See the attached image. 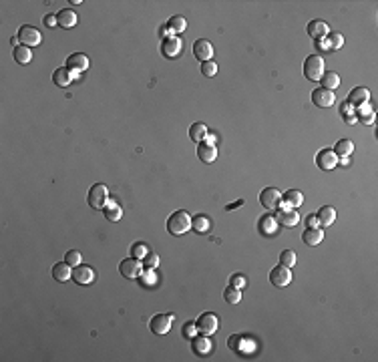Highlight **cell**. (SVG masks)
I'll return each mask as SVG.
<instances>
[{
  "mask_svg": "<svg viewBox=\"0 0 378 362\" xmlns=\"http://www.w3.org/2000/svg\"><path fill=\"white\" fill-rule=\"evenodd\" d=\"M276 228H278V220L272 218V215H264L259 220V231L264 235H270V233H276Z\"/></svg>",
  "mask_w": 378,
  "mask_h": 362,
  "instance_id": "obj_34",
  "label": "cell"
},
{
  "mask_svg": "<svg viewBox=\"0 0 378 362\" xmlns=\"http://www.w3.org/2000/svg\"><path fill=\"white\" fill-rule=\"evenodd\" d=\"M191 228L197 233H207L209 228H211V222L205 215H195V218H191Z\"/></svg>",
  "mask_w": 378,
  "mask_h": 362,
  "instance_id": "obj_33",
  "label": "cell"
},
{
  "mask_svg": "<svg viewBox=\"0 0 378 362\" xmlns=\"http://www.w3.org/2000/svg\"><path fill=\"white\" fill-rule=\"evenodd\" d=\"M223 298H225V302H227V304H238V302L242 300V290L227 286V288H225V292H223Z\"/></svg>",
  "mask_w": 378,
  "mask_h": 362,
  "instance_id": "obj_37",
  "label": "cell"
},
{
  "mask_svg": "<svg viewBox=\"0 0 378 362\" xmlns=\"http://www.w3.org/2000/svg\"><path fill=\"white\" fill-rule=\"evenodd\" d=\"M153 282H155V276L149 272V274H147V284H153Z\"/></svg>",
  "mask_w": 378,
  "mask_h": 362,
  "instance_id": "obj_49",
  "label": "cell"
},
{
  "mask_svg": "<svg viewBox=\"0 0 378 362\" xmlns=\"http://www.w3.org/2000/svg\"><path fill=\"white\" fill-rule=\"evenodd\" d=\"M161 53H163V57H167V59H175V57L181 53V38H179V36H173V34L165 36V38L161 40Z\"/></svg>",
  "mask_w": 378,
  "mask_h": 362,
  "instance_id": "obj_11",
  "label": "cell"
},
{
  "mask_svg": "<svg viewBox=\"0 0 378 362\" xmlns=\"http://www.w3.org/2000/svg\"><path fill=\"white\" fill-rule=\"evenodd\" d=\"M207 135H209V129L205 127V123H193L189 127V139L195 143H203Z\"/></svg>",
  "mask_w": 378,
  "mask_h": 362,
  "instance_id": "obj_28",
  "label": "cell"
},
{
  "mask_svg": "<svg viewBox=\"0 0 378 362\" xmlns=\"http://www.w3.org/2000/svg\"><path fill=\"white\" fill-rule=\"evenodd\" d=\"M298 222H300V213H296L294 209H280L278 224H282L286 228H294V226H298Z\"/></svg>",
  "mask_w": 378,
  "mask_h": 362,
  "instance_id": "obj_24",
  "label": "cell"
},
{
  "mask_svg": "<svg viewBox=\"0 0 378 362\" xmlns=\"http://www.w3.org/2000/svg\"><path fill=\"white\" fill-rule=\"evenodd\" d=\"M259 203H262L268 211L278 209V207L282 205V194H280V189H276V187H266V189L259 194Z\"/></svg>",
  "mask_w": 378,
  "mask_h": 362,
  "instance_id": "obj_5",
  "label": "cell"
},
{
  "mask_svg": "<svg viewBox=\"0 0 378 362\" xmlns=\"http://www.w3.org/2000/svg\"><path fill=\"white\" fill-rule=\"evenodd\" d=\"M316 218H318V224L322 228H328V226H332L336 222V209L330 207V205H324V207H320L316 211Z\"/></svg>",
  "mask_w": 378,
  "mask_h": 362,
  "instance_id": "obj_19",
  "label": "cell"
},
{
  "mask_svg": "<svg viewBox=\"0 0 378 362\" xmlns=\"http://www.w3.org/2000/svg\"><path fill=\"white\" fill-rule=\"evenodd\" d=\"M119 272H121V276H125L129 280H137L143 272V262L137 258H125L119 263Z\"/></svg>",
  "mask_w": 378,
  "mask_h": 362,
  "instance_id": "obj_6",
  "label": "cell"
},
{
  "mask_svg": "<svg viewBox=\"0 0 378 362\" xmlns=\"http://www.w3.org/2000/svg\"><path fill=\"white\" fill-rule=\"evenodd\" d=\"M304 75L308 81H314L318 83L324 75V59L320 55H310L306 61H304Z\"/></svg>",
  "mask_w": 378,
  "mask_h": 362,
  "instance_id": "obj_2",
  "label": "cell"
},
{
  "mask_svg": "<svg viewBox=\"0 0 378 362\" xmlns=\"http://www.w3.org/2000/svg\"><path fill=\"white\" fill-rule=\"evenodd\" d=\"M316 165H318L320 169H324V171H330V169H334V167L338 165V155L334 153L332 147H324V149H320L318 155H316Z\"/></svg>",
  "mask_w": 378,
  "mask_h": 362,
  "instance_id": "obj_7",
  "label": "cell"
},
{
  "mask_svg": "<svg viewBox=\"0 0 378 362\" xmlns=\"http://www.w3.org/2000/svg\"><path fill=\"white\" fill-rule=\"evenodd\" d=\"M324 46L326 51H338L344 46V36L340 33H328V36L324 38Z\"/></svg>",
  "mask_w": 378,
  "mask_h": 362,
  "instance_id": "obj_30",
  "label": "cell"
},
{
  "mask_svg": "<svg viewBox=\"0 0 378 362\" xmlns=\"http://www.w3.org/2000/svg\"><path fill=\"white\" fill-rule=\"evenodd\" d=\"M141 262H143V266H145V268L153 270V268H157V266H159V256H157V254H153V252H147V256H145Z\"/></svg>",
  "mask_w": 378,
  "mask_h": 362,
  "instance_id": "obj_42",
  "label": "cell"
},
{
  "mask_svg": "<svg viewBox=\"0 0 378 362\" xmlns=\"http://www.w3.org/2000/svg\"><path fill=\"white\" fill-rule=\"evenodd\" d=\"M360 121H362V123H368V125H372V123H374V113H370V115H368V117H366V115H364V117H362V119H360Z\"/></svg>",
  "mask_w": 378,
  "mask_h": 362,
  "instance_id": "obj_46",
  "label": "cell"
},
{
  "mask_svg": "<svg viewBox=\"0 0 378 362\" xmlns=\"http://www.w3.org/2000/svg\"><path fill=\"white\" fill-rule=\"evenodd\" d=\"M240 205H244V199H240V201H235V203L227 205V209H233V207H240Z\"/></svg>",
  "mask_w": 378,
  "mask_h": 362,
  "instance_id": "obj_48",
  "label": "cell"
},
{
  "mask_svg": "<svg viewBox=\"0 0 378 362\" xmlns=\"http://www.w3.org/2000/svg\"><path fill=\"white\" fill-rule=\"evenodd\" d=\"M370 101V91L366 87H354L348 93V105L350 107H364Z\"/></svg>",
  "mask_w": 378,
  "mask_h": 362,
  "instance_id": "obj_15",
  "label": "cell"
},
{
  "mask_svg": "<svg viewBox=\"0 0 378 362\" xmlns=\"http://www.w3.org/2000/svg\"><path fill=\"white\" fill-rule=\"evenodd\" d=\"M189 228H191V215L183 209L173 211L167 220V231L171 235H183L189 231Z\"/></svg>",
  "mask_w": 378,
  "mask_h": 362,
  "instance_id": "obj_1",
  "label": "cell"
},
{
  "mask_svg": "<svg viewBox=\"0 0 378 362\" xmlns=\"http://www.w3.org/2000/svg\"><path fill=\"white\" fill-rule=\"evenodd\" d=\"M352 151H354V143H352L350 139H340V141L334 145V153H336L338 157H348Z\"/></svg>",
  "mask_w": 378,
  "mask_h": 362,
  "instance_id": "obj_35",
  "label": "cell"
},
{
  "mask_svg": "<svg viewBox=\"0 0 378 362\" xmlns=\"http://www.w3.org/2000/svg\"><path fill=\"white\" fill-rule=\"evenodd\" d=\"M66 68L70 70V73H85L87 68H89V59H87V55H83V53H73V55H68V59H66Z\"/></svg>",
  "mask_w": 378,
  "mask_h": 362,
  "instance_id": "obj_14",
  "label": "cell"
},
{
  "mask_svg": "<svg viewBox=\"0 0 378 362\" xmlns=\"http://www.w3.org/2000/svg\"><path fill=\"white\" fill-rule=\"evenodd\" d=\"M205 143H209V145H214V143H216V135H211V133H209V135L205 137Z\"/></svg>",
  "mask_w": 378,
  "mask_h": 362,
  "instance_id": "obj_47",
  "label": "cell"
},
{
  "mask_svg": "<svg viewBox=\"0 0 378 362\" xmlns=\"http://www.w3.org/2000/svg\"><path fill=\"white\" fill-rule=\"evenodd\" d=\"M246 284H248V280H246V276H242V274H233V276L229 278V286H231V288L242 290V288H246Z\"/></svg>",
  "mask_w": 378,
  "mask_h": 362,
  "instance_id": "obj_40",
  "label": "cell"
},
{
  "mask_svg": "<svg viewBox=\"0 0 378 362\" xmlns=\"http://www.w3.org/2000/svg\"><path fill=\"white\" fill-rule=\"evenodd\" d=\"M70 276H73V266H68L66 262H59L53 266V278L57 282H66L70 280Z\"/></svg>",
  "mask_w": 378,
  "mask_h": 362,
  "instance_id": "obj_23",
  "label": "cell"
},
{
  "mask_svg": "<svg viewBox=\"0 0 378 362\" xmlns=\"http://www.w3.org/2000/svg\"><path fill=\"white\" fill-rule=\"evenodd\" d=\"M191 348H193L195 354L203 356V354H207V352L211 350V340H209L205 334H201V338H193V340H191Z\"/></svg>",
  "mask_w": 378,
  "mask_h": 362,
  "instance_id": "obj_27",
  "label": "cell"
},
{
  "mask_svg": "<svg viewBox=\"0 0 378 362\" xmlns=\"http://www.w3.org/2000/svg\"><path fill=\"white\" fill-rule=\"evenodd\" d=\"M75 77H77V75L70 73L66 66H61V68H57V70L53 73V83H55L57 87H68V85L73 83Z\"/></svg>",
  "mask_w": 378,
  "mask_h": 362,
  "instance_id": "obj_20",
  "label": "cell"
},
{
  "mask_svg": "<svg viewBox=\"0 0 378 362\" xmlns=\"http://www.w3.org/2000/svg\"><path fill=\"white\" fill-rule=\"evenodd\" d=\"M173 320H175L173 314H157V316L151 318L149 328H151L153 334H167L171 330V326H173Z\"/></svg>",
  "mask_w": 378,
  "mask_h": 362,
  "instance_id": "obj_10",
  "label": "cell"
},
{
  "mask_svg": "<svg viewBox=\"0 0 378 362\" xmlns=\"http://www.w3.org/2000/svg\"><path fill=\"white\" fill-rule=\"evenodd\" d=\"M306 224H308V228H314V226H318V218H316V213H312V215L306 220Z\"/></svg>",
  "mask_w": 378,
  "mask_h": 362,
  "instance_id": "obj_45",
  "label": "cell"
},
{
  "mask_svg": "<svg viewBox=\"0 0 378 362\" xmlns=\"http://www.w3.org/2000/svg\"><path fill=\"white\" fill-rule=\"evenodd\" d=\"M322 239H324V230H320L318 226L308 228V230H304V233H302V242L306 246H318Z\"/></svg>",
  "mask_w": 378,
  "mask_h": 362,
  "instance_id": "obj_22",
  "label": "cell"
},
{
  "mask_svg": "<svg viewBox=\"0 0 378 362\" xmlns=\"http://www.w3.org/2000/svg\"><path fill=\"white\" fill-rule=\"evenodd\" d=\"M308 34L314 38L316 42L318 40H324L328 36V25L324 20H320V18H314V20L308 22Z\"/></svg>",
  "mask_w": 378,
  "mask_h": 362,
  "instance_id": "obj_18",
  "label": "cell"
},
{
  "mask_svg": "<svg viewBox=\"0 0 378 362\" xmlns=\"http://www.w3.org/2000/svg\"><path fill=\"white\" fill-rule=\"evenodd\" d=\"M195 332H197V328H195V322H185V324H183V330H181L183 338H191Z\"/></svg>",
  "mask_w": 378,
  "mask_h": 362,
  "instance_id": "obj_43",
  "label": "cell"
},
{
  "mask_svg": "<svg viewBox=\"0 0 378 362\" xmlns=\"http://www.w3.org/2000/svg\"><path fill=\"white\" fill-rule=\"evenodd\" d=\"M64 262L68 263V266H79V263L83 262V258H81V252H77V250H68L66 254H64Z\"/></svg>",
  "mask_w": 378,
  "mask_h": 362,
  "instance_id": "obj_39",
  "label": "cell"
},
{
  "mask_svg": "<svg viewBox=\"0 0 378 362\" xmlns=\"http://www.w3.org/2000/svg\"><path fill=\"white\" fill-rule=\"evenodd\" d=\"M282 201H284V209H288V207H300L304 203V196H302V191L290 189V191H286L282 196Z\"/></svg>",
  "mask_w": 378,
  "mask_h": 362,
  "instance_id": "obj_25",
  "label": "cell"
},
{
  "mask_svg": "<svg viewBox=\"0 0 378 362\" xmlns=\"http://www.w3.org/2000/svg\"><path fill=\"white\" fill-rule=\"evenodd\" d=\"M320 83H322V87H324V89H328V91H336V89L340 87V77H338V73H334V70H324V75H322Z\"/></svg>",
  "mask_w": 378,
  "mask_h": 362,
  "instance_id": "obj_26",
  "label": "cell"
},
{
  "mask_svg": "<svg viewBox=\"0 0 378 362\" xmlns=\"http://www.w3.org/2000/svg\"><path fill=\"white\" fill-rule=\"evenodd\" d=\"M94 278H97V272H94L93 268L85 266V263H79V266H75V268H73V276H70V280H75L77 284H83V286L93 284Z\"/></svg>",
  "mask_w": 378,
  "mask_h": 362,
  "instance_id": "obj_8",
  "label": "cell"
},
{
  "mask_svg": "<svg viewBox=\"0 0 378 362\" xmlns=\"http://www.w3.org/2000/svg\"><path fill=\"white\" fill-rule=\"evenodd\" d=\"M193 55H195V59L201 61V63L211 61V57H214V44H211L209 40H205V38H199V40H195V44H193Z\"/></svg>",
  "mask_w": 378,
  "mask_h": 362,
  "instance_id": "obj_12",
  "label": "cell"
},
{
  "mask_svg": "<svg viewBox=\"0 0 378 362\" xmlns=\"http://www.w3.org/2000/svg\"><path fill=\"white\" fill-rule=\"evenodd\" d=\"M103 211H105V218H107L109 222H119V220L123 218V209H121L117 203H113V201H109V203L103 207Z\"/></svg>",
  "mask_w": 378,
  "mask_h": 362,
  "instance_id": "obj_32",
  "label": "cell"
},
{
  "mask_svg": "<svg viewBox=\"0 0 378 362\" xmlns=\"http://www.w3.org/2000/svg\"><path fill=\"white\" fill-rule=\"evenodd\" d=\"M167 27H169L171 34H179V33H183V31L187 29V20H185V16H181V14H175V16H171V18H169Z\"/></svg>",
  "mask_w": 378,
  "mask_h": 362,
  "instance_id": "obj_31",
  "label": "cell"
},
{
  "mask_svg": "<svg viewBox=\"0 0 378 362\" xmlns=\"http://www.w3.org/2000/svg\"><path fill=\"white\" fill-rule=\"evenodd\" d=\"M12 57L18 65H29L32 61V51L31 46H25V44H18L14 51H12Z\"/></svg>",
  "mask_w": 378,
  "mask_h": 362,
  "instance_id": "obj_29",
  "label": "cell"
},
{
  "mask_svg": "<svg viewBox=\"0 0 378 362\" xmlns=\"http://www.w3.org/2000/svg\"><path fill=\"white\" fill-rule=\"evenodd\" d=\"M201 73L205 77H216L218 75V65L214 61H205V63H201Z\"/></svg>",
  "mask_w": 378,
  "mask_h": 362,
  "instance_id": "obj_41",
  "label": "cell"
},
{
  "mask_svg": "<svg viewBox=\"0 0 378 362\" xmlns=\"http://www.w3.org/2000/svg\"><path fill=\"white\" fill-rule=\"evenodd\" d=\"M87 201H89V205H91L93 209H103V207L109 203V189H107V185L94 183L93 187L89 189V198H87Z\"/></svg>",
  "mask_w": 378,
  "mask_h": 362,
  "instance_id": "obj_3",
  "label": "cell"
},
{
  "mask_svg": "<svg viewBox=\"0 0 378 362\" xmlns=\"http://www.w3.org/2000/svg\"><path fill=\"white\" fill-rule=\"evenodd\" d=\"M280 263H282V266H286V268H292V266H296V254H294L292 250H284L282 254H280Z\"/></svg>",
  "mask_w": 378,
  "mask_h": 362,
  "instance_id": "obj_38",
  "label": "cell"
},
{
  "mask_svg": "<svg viewBox=\"0 0 378 362\" xmlns=\"http://www.w3.org/2000/svg\"><path fill=\"white\" fill-rule=\"evenodd\" d=\"M197 157H199V161H203V163H214L216 161V157H218V149H216V145H209V143H197Z\"/></svg>",
  "mask_w": 378,
  "mask_h": 362,
  "instance_id": "obj_17",
  "label": "cell"
},
{
  "mask_svg": "<svg viewBox=\"0 0 378 362\" xmlns=\"http://www.w3.org/2000/svg\"><path fill=\"white\" fill-rule=\"evenodd\" d=\"M44 22H46V27H59V18H57L55 14L44 16Z\"/></svg>",
  "mask_w": 378,
  "mask_h": 362,
  "instance_id": "obj_44",
  "label": "cell"
},
{
  "mask_svg": "<svg viewBox=\"0 0 378 362\" xmlns=\"http://www.w3.org/2000/svg\"><path fill=\"white\" fill-rule=\"evenodd\" d=\"M147 244H143V242H137V244H133L131 246V258H137V260H143L145 256H147Z\"/></svg>",
  "mask_w": 378,
  "mask_h": 362,
  "instance_id": "obj_36",
  "label": "cell"
},
{
  "mask_svg": "<svg viewBox=\"0 0 378 362\" xmlns=\"http://www.w3.org/2000/svg\"><path fill=\"white\" fill-rule=\"evenodd\" d=\"M18 40L25 46H36V44H40V33H38V29H34L31 25H25L18 31Z\"/></svg>",
  "mask_w": 378,
  "mask_h": 362,
  "instance_id": "obj_13",
  "label": "cell"
},
{
  "mask_svg": "<svg viewBox=\"0 0 378 362\" xmlns=\"http://www.w3.org/2000/svg\"><path fill=\"white\" fill-rule=\"evenodd\" d=\"M57 18H59V27H63V29H73V27H77V22H79L77 12L70 10V8H63V10L57 14Z\"/></svg>",
  "mask_w": 378,
  "mask_h": 362,
  "instance_id": "obj_21",
  "label": "cell"
},
{
  "mask_svg": "<svg viewBox=\"0 0 378 362\" xmlns=\"http://www.w3.org/2000/svg\"><path fill=\"white\" fill-rule=\"evenodd\" d=\"M218 326H220V320H218V316H216L214 312H203V314L197 318V322H195L197 332H201V334H205V336H211V334L218 330Z\"/></svg>",
  "mask_w": 378,
  "mask_h": 362,
  "instance_id": "obj_4",
  "label": "cell"
},
{
  "mask_svg": "<svg viewBox=\"0 0 378 362\" xmlns=\"http://www.w3.org/2000/svg\"><path fill=\"white\" fill-rule=\"evenodd\" d=\"M312 101H314V105H318V107H332L336 103V95H334V91H328V89L320 87V89H314Z\"/></svg>",
  "mask_w": 378,
  "mask_h": 362,
  "instance_id": "obj_16",
  "label": "cell"
},
{
  "mask_svg": "<svg viewBox=\"0 0 378 362\" xmlns=\"http://www.w3.org/2000/svg\"><path fill=\"white\" fill-rule=\"evenodd\" d=\"M270 282L276 286V288H286L290 282H292V272H290V268H286V266H276V268H272L270 270Z\"/></svg>",
  "mask_w": 378,
  "mask_h": 362,
  "instance_id": "obj_9",
  "label": "cell"
}]
</instances>
